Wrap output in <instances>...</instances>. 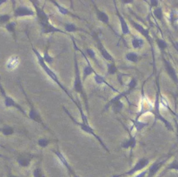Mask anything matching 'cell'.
Returning a JSON list of instances; mask_svg holds the SVG:
<instances>
[{"mask_svg": "<svg viewBox=\"0 0 178 177\" xmlns=\"http://www.w3.org/2000/svg\"><path fill=\"white\" fill-rule=\"evenodd\" d=\"M76 104L77 105V107H78V109H79V111H80V114H81V117H82V120H83V123H79L78 122H77V121H75L74 120V118L70 115L69 114V112L66 110V109H64V110H65V112H66V114L68 115H69V117L71 118V120L73 121L75 123L77 124V125H78V126H80V128H81V129L82 130H84V132H86V133H88V134H91V135H92V136H94L96 137L97 139H98V141L100 142V143L102 144V146L104 147V149H106L107 151H108V149L106 148V146L104 145V143L102 142V140L100 139V137L98 136H97L95 133H94V130H93V129H92L91 127L90 126V124L88 123V120H87V117L85 116V115L84 114V112H83V110H82V108H81V106L78 104V103H76Z\"/></svg>", "mask_w": 178, "mask_h": 177, "instance_id": "obj_1", "label": "cell"}, {"mask_svg": "<svg viewBox=\"0 0 178 177\" xmlns=\"http://www.w3.org/2000/svg\"><path fill=\"white\" fill-rule=\"evenodd\" d=\"M32 51H33V52H34L35 54H36V56H37V60H38V63H39V65H40L42 68L44 69V70L45 71L46 74L48 75V76H50V77L52 78V80H53L54 82H55V83H58V85H59V87H60L61 89H63V90H64V91H65V93H66V94H67V95H68V96H69V97H70V96H69V92L66 90V89H65V88L63 87L62 83H60V82H59V80H58V76L55 74V73H54V72L52 71V69H50L49 67H48V66H47V64L45 63V62L44 61V58H43V57H41L40 53L37 51V50L35 49L34 47H32ZM70 99H71V100H72V101H73V102H74V103H76V101H74V100H73V99H72L71 97H70Z\"/></svg>", "mask_w": 178, "mask_h": 177, "instance_id": "obj_2", "label": "cell"}, {"mask_svg": "<svg viewBox=\"0 0 178 177\" xmlns=\"http://www.w3.org/2000/svg\"><path fill=\"white\" fill-rule=\"evenodd\" d=\"M74 90L76 92L79 93L81 96H83L84 100H85V103H86V108L88 109V104H87V98L85 94H84V87H83V83L81 81L80 72H79V69H78V64H77V58L75 57V82H74Z\"/></svg>", "mask_w": 178, "mask_h": 177, "instance_id": "obj_3", "label": "cell"}, {"mask_svg": "<svg viewBox=\"0 0 178 177\" xmlns=\"http://www.w3.org/2000/svg\"><path fill=\"white\" fill-rule=\"evenodd\" d=\"M159 88H158V90H157V93H156V97H155V106H154V109H151V112L153 114L155 115V119H159L161 120L162 122H164V124L167 127L168 129L169 130H173V128L171 124L168 122V121L160 114V109H159V107H160V98H159V95H160V91H159Z\"/></svg>", "mask_w": 178, "mask_h": 177, "instance_id": "obj_4", "label": "cell"}, {"mask_svg": "<svg viewBox=\"0 0 178 177\" xmlns=\"http://www.w3.org/2000/svg\"><path fill=\"white\" fill-rule=\"evenodd\" d=\"M32 3H33L35 9L37 11V19H38V22L40 23V25L42 26V29H44L46 27H48L49 25H51V23H49V17H48V15L44 12L43 9H40L37 6V2H32Z\"/></svg>", "mask_w": 178, "mask_h": 177, "instance_id": "obj_5", "label": "cell"}, {"mask_svg": "<svg viewBox=\"0 0 178 177\" xmlns=\"http://www.w3.org/2000/svg\"><path fill=\"white\" fill-rule=\"evenodd\" d=\"M149 164V160L146 159V158H143L141 160L138 161V162L136 164V165L133 167L130 170H129L126 173H124L123 175H115L113 177H121V176H125V175H131L133 174H135L136 172L139 171L141 169H143L144 168H145L146 166Z\"/></svg>", "mask_w": 178, "mask_h": 177, "instance_id": "obj_6", "label": "cell"}, {"mask_svg": "<svg viewBox=\"0 0 178 177\" xmlns=\"http://www.w3.org/2000/svg\"><path fill=\"white\" fill-rule=\"evenodd\" d=\"M0 90H1V93L3 94V96L5 97V107H15V108H17V109H19L23 115H26L25 114V112L23 111V109L17 104L13 99H12V97H9V96H7L5 94V92L4 90V89L2 88V86L0 85Z\"/></svg>", "mask_w": 178, "mask_h": 177, "instance_id": "obj_7", "label": "cell"}, {"mask_svg": "<svg viewBox=\"0 0 178 177\" xmlns=\"http://www.w3.org/2000/svg\"><path fill=\"white\" fill-rule=\"evenodd\" d=\"M15 17H31L34 16V12L25 6H19L15 11Z\"/></svg>", "mask_w": 178, "mask_h": 177, "instance_id": "obj_8", "label": "cell"}, {"mask_svg": "<svg viewBox=\"0 0 178 177\" xmlns=\"http://www.w3.org/2000/svg\"><path fill=\"white\" fill-rule=\"evenodd\" d=\"M130 23H131L133 26H134V28L136 29L137 30H138V31H139L141 34L143 35L144 37H146V39L149 42V44H152V40H151V38H150V37H149V29L144 28L141 24H139V23L134 22V21L131 20V19H130Z\"/></svg>", "mask_w": 178, "mask_h": 177, "instance_id": "obj_9", "label": "cell"}, {"mask_svg": "<svg viewBox=\"0 0 178 177\" xmlns=\"http://www.w3.org/2000/svg\"><path fill=\"white\" fill-rule=\"evenodd\" d=\"M96 39H97V44H98V50H99V51L101 52L102 56H103L106 60H108V61H113V57H112V56L109 54V52L106 51L105 47L103 45V44L101 43V41L99 40V38H98V37H96Z\"/></svg>", "mask_w": 178, "mask_h": 177, "instance_id": "obj_10", "label": "cell"}, {"mask_svg": "<svg viewBox=\"0 0 178 177\" xmlns=\"http://www.w3.org/2000/svg\"><path fill=\"white\" fill-rule=\"evenodd\" d=\"M18 64H19V58H18V57L12 56L7 61L6 68L8 69L9 70H13V69H15L17 68V66H18Z\"/></svg>", "mask_w": 178, "mask_h": 177, "instance_id": "obj_11", "label": "cell"}, {"mask_svg": "<svg viewBox=\"0 0 178 177\" xmlns=\"http://www.w3.org/2000/svg\"><path fill=\"white\" fill-rule=\"evenodd\" d=\"M163 61H164V64H165V67H166L168 74L169 75V76L172 78L173 80L177 83L178 82L177 76H176V72L175 69L173 68L172 66H171V64L169 63V61H167V60H165V59H163Z\"/></svg>", "mask_w": 178, "mask_h": 177, "instance_id": "obj_12", "label": "cell"}, {"mask_svg": "<svg viewBox=\"0 0 178 177\" xmlns=\"http://www.w3.org/2000/svg\"><path fill=\"white\" fill-rule=\"evenodd\" d=\"M165 160L162 161H155L154 164H152V166L149 168V176L148 177H153L155 174L157 173V171L162 168V164L164 163Z\"/></svg>", "mask_w": 178, "mask_h": 177, "instance_id": "obj_13", "label": "cell"}, {"mask_svg": "<svg viewBox=\"0 0 178 177\" xmlns=\"http://www.w3.org/2000/svg\"><path fill=\"white\" fill-rule=\"evenodd\" d=\"M116 15L118 16L119 20H120L121 28H122V32H123V35L130 34V29H129V26H128V24H127L126 21L124 20L123 17L121 16L120 13H119V12H118L117 10H116Z\"/></svg>", "mask_w": 178, "mask_h": 177, "instance_id": "obj_14", "label": "cell"}, {"mask_svg": "<svg viewBox=\"0 0 178 177\" xmlns=\"http://www.w3.org/2000/svg\"><path fill=\"white\" fill-rule=\"evenodd\" d=\"M136 144H137V140H136V138L134 136H131L129 140L124 141L123 143L121 144V146H122V148H123V149L130 148L131 149H133L135 148Z\"/></svg>", "mask_w": 178, "mask_h": 177, "instance_id": "obj_15", "label": "cell"}, {"mask_svg": "<svg viewBox=\"0 0 178 177\" xmlns=\"http://www.w3.org/2000/svg\"><path fill=\"white\" fill-rule=\"evenodd\" d=\"M82 53H83V52H82ZM83 56L85 57L87 63H88L86 67H84V80H85L88 76H90V75L92 74V73H95V70H94V69L92 68V66L91 65V63L89 62V60H88V58L86 57V56H84V53H83Z\"/></svg>", "mask_w": 178, "mask_h": 177, "instance_id": "obj_16", "label": "cell"}, {"mask_svg": "<svg viewBox=\"0 0 178 177\" xmlns=\"http://www.w3.org/2000/svg\"><path fill=\"white\" fill-rule=\"evenodd\" d=\"M94 79L96 81V83H98V84H102V83H104V84H106L107 86H109L110 89H112L113 90V91L115 92H119L118 90H116L115 88H113L112 86L110 85L109 83H108L106 81L104 80V78L102 76H100V75H98L97 72H95V76H94Z\"/></svg>", "mask_w": 178, "mask_h": 177, "instance_id": "obj_17", "label": "cell"}, {"mask_svg": "<svg viewBox=\"0 0 178 177\" xmlns=\"http://www.w3.org/2000/svg\"><path fill=\"white\" fill-rule=\"evenodd\" d=\"M29 116L31 120L36 121V122H39V123H43V122L41 120L39 115L37 113V111H36L34 108H33L32 103H30V111Z\"/></svg>", "mask_w": 178, "mask_h": 177, "instance_id": "obj_18", "label": "cell"}, {"mask_svg": "<svg viewBox=\"0 0 178 177\" xmlns=\"http://www.w3.org/2000/svg\"><path fill=\"white\" fill-rule=\"evenodd\" d=\"M55 154H57V156H58V158H59V160H60V161L62 162V164H63V166H65V167H66V168L69 170V173L73 174V171H72V169H71L70 166L69 165L68 161H67V160L65 159V157L63 156V154H62V153H60L59 151H56V152H55Z\"/></svg>", "mask_w": 178, "mask_h": 177, "instance_id": "obj_19", "label": "cell"}, {"mask_svg": "<svg viewBox=\"0 0 178 177\" xmlns=\"http://www.w3.org/2000/svg\"><path fill=\"white\" fill-rule=\"evenodd\" d=\"M96 12H97V15H98V18L101 21V22H103V23H106V24H108L109 26V17H108V15L104 12H100L99 10H98V8L96 7Z\"/></svg>", "mask_w": 178, "mask_h": 177, "instance_id": "obj_20", "label": "cell"}, {"mask_svg": "<svg viewBox=\"0 0 178 177\" xmlns=\"http://www.w3.org/2000/svg\"><path fill=\"white\" fill-rule=\"evenodd\" d=\"M132 37L133 39L131 41V43H132L133 48H135V49H140V48H142L143 45H144V41L142 38H139V37H135L134 35H132Z\"/></svg>", "mask_w": 178, "mask_h": 177, "instance_id": "obj_21", "label": "cell"}, {"mask_svg": "<svg viewBox=\"0 0 178 177\" xmlns=\"http://www.w3.org/2000/svg\"><path fill=\"white\" fill-rule=\"evenodd\" d=\"M64 27H65V30H66L67 32H73V31H77V30L85 32L83 29L77 28V27L75 24H73V23H65Z\"/></svg>", "mask_w": 178, "mask_h": 177, "instance_id": "obj_22", "label": "cell"}, {"mask_svg": "<svg viewBox=\"0 0 178 177\" xmlns=\"http://www.w3.org/2000/svg\"><path fill=\"white\" fill-rule=\"evenodd\" d=\"M133 122V124H134V127L137 129V130L138 132L141 131L144 128H145L146 126L148 125V123L147 122H140V121L138 120H130Z\"/></svg>", "mask_w": 178, "mask_h": 177, "instance_id": "obj_23", "label": "cell"}, {"mask_svg": "<svg viewBox=\"0 0 178 177\" xmlns=\"http://www.w3.org/2000/svg\"><path fill=\"white\" fill-rule=\"evenodd\" d=\"M126 59L128 61H130V62H133V63H137L139 59L138 57V55L137 53H134V52H130L126 55Z\"/></svg>", "mask_w": 178, "mask_h": 177, "instance_id": "obj_24", "label": "cell"}, {"mask_svg": "<svg viewBox=\"0 0 178 177\" xmlns=\"http://www.w3.org/2000/svg\"><path fill=\"white\" fill-rule=\"evenodd\" d=\"M123 108V104L121 101H117L115 103L112 104V109L115 113H119L121 110Z\"/></svg>", "mask_w": 178, "mask_h": 177, "instance_id": "obj_25", "label": "cell"}, {"mask_svg": "<svg viewBox=\"0 0 178 177\" xmlns=\"http://www.w3.org/2000/svg\"><path fill=\"white\" fill-rule=\"evenodd\" d=\"M52 3H53L55 5L57 6V8H58V12H60L61 14H63V15H67V14H70V12H69V10H67L66 8H64L63 6L60 5H58L57 2H54V1H52Z\"/></svg>", "mask_w": 178, "mask_h": 177, "instance_id": "obj_26", "label": "cell"}, {"mask_svg": "<svg viewBox=\"0 0 178 177\" xmlns=\"http://www.w3.org/2000/svg\"><path fill=\"white\" fill-rule=\"evenodd\" d=\"M17 162L22 167H27V166H29L30 162V159L26 158V157H19L17 159Z\"/></svg>", "mask_w": 178, "mask_h": 177, "instance_id": "obj_27", "label": "cell"}, {"mask_svg": "<svg viewBox=\"0 0 178 177\" xmlns=\"http://www.w3.org/2000/svg\"><path fill=\"white\" fill-rule=\"evenodd\" d=\"M43 58H44V61L45 62V63H48V64H52L53 63V61H54V58L49 55L47 51H45V52H44V55Z\"/></svg>", "mask_w": 178, "mask_h": 177, "instance_id": "obj_28", "label": "cell"}, {"mask_svg": "<svg viewBox=\"0 0 178 177\" xmlns=\"http://www.w3.org/2000/svg\"><path fill=\"white\" fill-rule=\"evenodd\" d=\"M154 15L155 17L159 19V20H162V7H158L156 8L155 11H154Z\"/></svg>", "mask_w": 178, "mask_h": 177, "instance_id": "obj_29", "label": "cell"}, {"mask_svg": "<svg viewBox=\"0 0 178 177\" xmlns=\"http://www.w3.org/2000/svg\"><path fill=\"white\" fill-rule=\"evenodd\" d=\"M2 133L5 136H10V135H12L14 133V129H12V127H5L2 129Z\"/></svg>", "mask_w": 178, "mask_h": 177, "instance_id": "obj_30", "label": "cell"}, {"mask_svg": "<svg viewBox=\"0 0 178 177\" xmlns=\"http://www.w3.org/2000/svg\"><path fill=\"white\" fill-rule=\"evenodd\" d=\"M117 71V68L116 67L115 63H112L111 64L108 65V74H115L116 72Z\"/></svg>", "mask_w": 178, "mask_h": 177, "instance_id": "obj_31", "label": "cell"}, {"mask_svg": "<svg viewBox=\"0 0 178 177\" xmlns=\"http://www.w3.org/2000/svg\"><path fill=\"white\" fill-rule=\"evenodd\" d=\"M160 104H162L163 107H165L166 109H169L171 112H173L172 110L170 109V108H169V103H168V101H167L166 99L164 98V97H162V96H160Z\"/></svg>", "mask_w": 178, "mask_h": 177, "instance_id": "obj_32", "label": "cell"}, {"mask_svg": "<svg viewBox=\"0 0 178 177\" xmlns=\"http://www.w3.org/2000/svg\"><path fill=\"white\" fill-rule=\"evenodd\" d=\"M156 42H157V45H158V47L161 49L162 51V50H164L165 48L168 47V44H167V43L165 42V41L162 40V39H157Z\"/></svg>", "mask_w": 178, "mask_h": 177, "instance_id": "obj_33", "label": "cell"}, {"mask_svg": "<svg viewBox=\"0 0 178 177\" xmlns=\"http://www.w3.org/2000/svg\"><path fill=\"white\" fill-rule=\"evenodd\" d=\"M178 19V12L176 11H172L170 13V21L171 23H174L175 21H176Z\"/></svg>", "mask_w": 178, "mask_h": 177, "instance_id": "obj_34", "label": "cell"}, {"mask_svg": "<svg viewBox=\"0 0 178 177\" xmlns=\"http://www.w3.org/2000/svg\"><path fill=\"white\" fill-rule=\"evenodd\" d=\"M15 26H16V23L14 22H12V23H8L6 25V29L10 31V32H12V33H15Z\"/></svg>", "mask_w": 178, "mask_h": 177, "instance_id": "obj_35", "label": "cell"}, {"mask_svg": "<svg viewBox=\"0 0 178 177\" xmlns=\"http://www.w3.org/2000/svg\"><path fill=\"white\" fill-rule=\"evenodd\" d=\"M11 19V16L9 15H1L0 16V23H7Z\"/></svg>", "mask_w": 178, "mask_h": 177, "instance_id": "obj_36", "label": "cell"}, {"mask_svg": "<svg viewBox=\"0 0 178 177\" xmlns=\"http://www.w3.org/2000/svg\"><path fill=\"white\" fill-rule=\"evenodd\" d=\"M167 169H176L178 170V160H175L171 164H169Z\"/></svg>", "mask_w": 178, "mask_h": 177, "instance_id": "obj_37", "label": "cell"}, {"mask_svg": "<svg viewBox=\"0 0 178 177\" xmlns=\"http://www.w3.org/2000/svg\"><path fill=\"white\" fill-rule=\"evenodd\" d=\"M33 176L34 177H44L43 173H42V170H41L39 168H37L33 171Z\"/></svg>", "mask_w": 178, "mask_h": 177, "instance_id": "obj_38", "label": "cell"}, {"mask_svg": "<svg viewBox=\"0 0 178 177\" xmlns=\"http://www.w3.org/2000/svg\"><path fill=\"white\" fill-rule=\"evenodd\" d=\"M48 143H49V141H48L47 139H45V138H42V139H40V140L38 141V145H39L40 147H42V148L46 147V146L48 145Z\"/></svg>", "mask_w": 178, "mask_h": 177, "instance_id": "obj_39", "label": "cell"}, {"mask_svg": "<svg viewBox=\"0 0 178 177\" xmlns=\"http://www.w3.org/2000/svg\"><path fill=\"white\" fill-rule=\"evenodd\" d=\"M86 52L88 53V55L90 56V57L91 58H92L94 61H97L96 60V58H95V56H96V54H95V51L92 50V49H87L86 50Z\"/></svg>", "mask_w": 178, "mask_h": 177, "instance_id": "obj_40", "label": "cell"}, {"mask_svg": "<svg viewBox=\"0 0 178 177\" xmlns=\"http://www.w3.org/2000/svg\"><path fill=\"white\" fill-rule=\"evenodd\" d=\"M147 174H148V171H146V170H145V171L142 172L141 174H138L137 175L136 177H145V175H146Z\"/></svg>", "mask_w": 178, "mask_h": 177, "instance_id": "obj_41", "label": "cell"}, {"mask_svg": "<svg viewBox=\"0 0 178 177\" xmlns=\"http://www.w3.org/2000/svg\"><path fill=\"white\" fill-rule=\"evenodd\" d=\"M150 4H151L152 7H157V5H158V1H156V0H152Z\"/></svg>", "mask_w": 178, "mask_h": 177, "instance_id": "obj_42", "label": "cell"}, {"mask_svg": "<svg viewBox=\"0 0 178 177\" xmlns=\"http://www.w3.org/2000/svg\"><path fill=\"white\" fill-rule=\"evenodd\" d=\"M6 1L5 0H0V5H2V4H4V3H5Z\"/></svg>", "mask_w": 178, "mask_h": 177, "instance_id": "obj_43", "label": "cell"}, {"mask_svg": "<svg viewBox=\"0 0 178 177\" xmlns=\"http://www.w3.org/2000/svg\"><path fill=\"white\" fill-rule=\"evenodd\" d=\"M176 50L178 51V44H176Z\"/></svg>", "mask_w": 178, "mask_h": 177, "instance_id": "obj_44", "label": "cell"}, {"mask_svg": "<svg viewBox=\"0 0 178 177\" xmlns=\"http://www.w3.org/2000/svg\"><path fill=\"white\" fill-rule=\"evenodd\" d=\"M10 177H17V176H15V175H10Z\"/></svg>", "mask_w": 178, "mask_h": 177, "instance_id": "obj_45", "label": "cell"}]
</instances>
